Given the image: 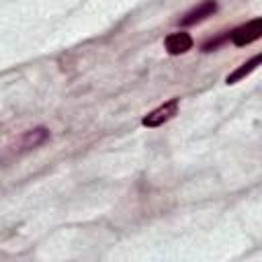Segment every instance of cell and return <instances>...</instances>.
<instances>
[{"instance_id": "6da1fadb", "label": "cell", "mask_w": 262, "mask_h": 262, "mask_svg": "<svg viewBox=\"0 0 262 262\" xmlns=\"http://www.w3.org/2000/svg\"><path fill=\"white\" fill-rule=\"evenodd\" d=\"M260 35H262V18H252L250 23L239 25L237 29L229 31L227 41H231L237 47H244V45H250L256 39H260Z\"/></svg>"}, {"instance_id": "7a4b0ae2", "label": "cell", "mask_w": 262, "mask_h": 262, "mask_svg": "<svg viewBox=\"0 0 262 262\" xmlns=\"http://www.w3.org/2000/svg\"><path fill=\"white\" fill-rule=\"evenodd\" d=\"M178 106H180V100H178V98H170L168 102H164V104H160L158 108L149 111V113L141 119V125H143V127H149V129L160 127V125L168 123V121L178 113Z\"/></svg>"}, {"instance_id": "3957f363", "label": "cell", "mask_w": 262, "mask_h": 262, "mask_svg": "<svg viewBox=\"0 0 262 262\" xmlns=\"http://www.w3.org/2000/svg\"><path fill=\"white\" fill-rule=\"evenodd\" d=\"M215 12H217V2H215V0H203L199 6H194L192 10H188V12L178 20V25H180V27H190V25L203 23L205 18L213 16Z\"/></svg>"}, {"instance_id": "277c9868", "label": "cell", "mask_w": 262, "mask_h": 262, "mask_svg": "<svg viewBox=\"0 0 262 262\" xmlns=\"http://www.w3.org/2000/svg\"><path fill=\"white\" fill-rule=\"evenodd\" d=\"M49 139V129L45 127H35V129H29L20 135L18 139V147H16V154H23V151H29V149H35L39 145H43L45 141Z\"/></svg>"}, {"instance_id": "5b68a950", "label": "cell", "mask_w": 262, "mask_h": 262, "mask_svg": "<svg viewBox=\"0 0 262 262\" xmlns=\"http://www.w3.org/2000/svg\"><path fill=\"white\" fill-rule=\"evenodd\" d=\"M164 47H166V51L170 55H182V53H186L192 47V37L188 33H184V31L172 33V35L166 37Z\"/></svg>"}, {"instance_id": "8992f818", "label": "cell", "mask_w": 262, "mask_h": 262, "mask_svg": "<svg viewBox=\"0 0 262 262\" xmlns=\"http://www.w3.org/2000/svg\"><path fill=\"white\" fill-rule=\"evenodd\" d=\"M260 61H262V55H260V53H258V55H254V57H250L246 63H242L237 70H233V72L225 78V82H227V84H235V82H239L242 78L250 76V74L260 66Z\"/></svg>"}]
</instances>
